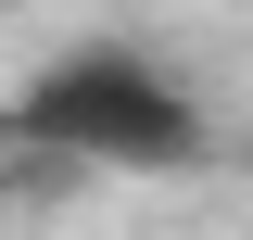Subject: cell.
<instances>
[{
  "instance_id": "obj_3",
  "label": "cell",
  "mask_w": 253,
  "mask_h": 240,
  "mask_svg": "<svg viewBox=\"0 0 253 240\" xmlns=\"http://www.w3.org/2000/svg\"><path fill=\"white\" fill-rule=\"evenodd\" d=\"M0 13H26V0H0Z\"/></svg>"
},
{
  "instance_id": "obj_2",
  "label": "cell",
  "mask_w": 253,
  "mask_h": 240,
  "mask_svg": "<svg viewBox=\"0 0 253 240\" xmlns=\"http://www.w3.org/2000/svg\"><path fill=\"white\" fill-rule=\"evenodd\" d=\"M0 202H13V152H0Z\"/></svg>"
},
{
  "instance_id": "obj_1",
  "label": "cell",
  "mask_w": 253,
  "mask_h": 240,
  "mask_svg": "<svg viewBox=\"0 0 253 240\" xmlns=\"http://www.w3.org/2000/svg\"><path fill=\"white\" fill-rule=\"evenodd\" d=\"M26 126L38 152H63V164H203V101H190L177 63H152L139 38H76V51H51L26 76Z\"/></svg>"
}]
</instances>
